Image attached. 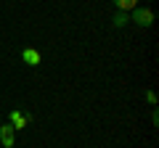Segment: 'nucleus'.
Wrapping results in <instances>:
<instances>
[{"mask_svg": "<svg viewBox=\"0 0 159 148\" xmlns=\"http://www.w3.org/2000/svg\"><path fill=\"white\" fill-rule=\"evenodd\" d=\"M13 132H16V127H13V124H3V127H0V143H3L6 148L13 146Z\"/></svg>", "mask_w": 159, "mask_h": 148, "instance_id": "2", "label": "nucleus"}, {"mask_svg": "<svg viewBox=\"0 0 159 148\" xmlns=\"http://www.w3.org/2000/svg\"><path fill=\"white\" fill-rule=\"evenodd\" d=\"M114 6H117V11H133V8H138V0H111Z\"/></svg>", "mask_w": 159, "mask_h": 148, "instance_id": "4", "label": "nucleus"}, {"mask_svg": "<svg viewBox=\"0 0 159 148\" xmlns=\"http://www.w3.org/2000/svg\"><path fill=\"white\" fill-rule=\"evenodd\" d=\"M125 24H130V16H127L125 11H117V16H114V27H125Z\"/></svg>", "mask_w": 159, "mask_h": 148, "instance_id": "5", "label": "nucleus"}, {"mask_svg": "<svg viewBox=\"0 0 159 148\" xmlns=\"http://www.w3.org/2000/svg\"><path fill=\"white\" fill-rule=\"evenodd\" d=\"M133 21H135L138 27L148 29V27L154 24V13L148 11V8H133Z\"/></svg>", "mask_w": 159, "mask_h": 148, "instance_id": "1", "label": "nucleus"}, {"mask_svg": "<svg viewBox=\"0 0 159 148\" xmlns=\"http://www.w3.org/2000/svg\"><path fill=\"white\" fill-rule=\"evenodd\" d=\"M21 58H24V63H29V66H37L40 63V53L32 50V48H27V50L21 53Z\"/></svg>", "mask_w": 159, "mask_h": 148, "instance_id": "3", "label": "nucleus"}, {"mask_svg": "<svg viewBox=\"0 0 159 148\" xmlns=\"http://www.w3.org/2000/svg\"><path fill=\"white\" fill-rule=\"evenodd\" d=\"M146 101L151 103V106H157V93H154V90H148V93H146Z\"/></svg>", "mask_w": 159, "mask_h": 148, "instance_id": "6", "label": "nucleus"}]
</instances>
